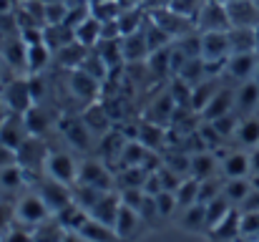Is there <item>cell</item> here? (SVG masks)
<instances>
[{
  "instance_id": "cell-18",
  "label": "cell",
  "mask_w": 259,
  "mask_h": 242,
  "mask_svg": "<svg viewBox=\"0 0 259 242\" xmlns=\"http://www.w3.org/2000/svg\"><path fill=\"white\" fill-rule=\"evenodd\" d=\"M222 174L224 179H242L252 177V157L244 149H234L222 159Z\"/></svg>"
},
{
  "instance_id": "cell-52",
  "label": "cell",
  "mask_w": 259,
  "mask_h": 242,
  "mask_svg": "<svg viewBox=\"0 0 259 242\" xmlns=\"http://www.w3.org/2000/svg\"><path fill=\"white\" fill-rule=\"evenodd\" d=\"M5 68H10V66L5 63V58H3V53H0V86L5 83V81H3V74H5Z\"/></svg>"
},
{
  "instance_id": "cell-61",
  "label": "cell",
  "mask_w": 259,
  "mask_h": 242,
  "mask_svg": "<svg viewBox=\"0 0 259 242\" xmlns=\"http://www.w3.org/2000/svg\"><path fill=\"white\" fill-rule=\"evenodd\" d=\"M0 242H3V237H0Z\"/></svg>"
},
{
  "instance_id": "cell-54",
  "label": "cell",
  "mask_w": 259,
  "mask_h": 242,
  "mask_svg": "<svg viewBox=\"0 0 259 242\" xmlns=\"http://www.w3.org/2000/svg\"><path fill=\"white\" fill-rule=\"evenodd\" d=\"M254 36H257V51H259V25L254 28Z\"/></svg>"
},
{
  "instance_id": "cell-45",
  "label": "cell",
  "mask_w": 259,
  "mask_h": 242,
  "mask_svg": "<svg viewBox=\"0 0 259 242\" xmlns=\"http://www.w3.org/2000/svg\"><path fill=\"white\" fill-rule=\"evenodd\" d=\"M239 232L244 237H257L259 235V210L242 212V217H239Z\"/></svg>"
},
{
  "instance_id": "cell-1",
  "label": "cell",
  "mask_w": 259,
  "mask_h": 242,
  "mask_svg": "<svg viewBox=\"0 0 259 242\" xmlns=\"http://www.w3.org/2000/svg\"><path fill=\"white\" fill-rule=\"evenodd\" d=\"M53 217V212H51V207L43 202V197L33 189V192H28V194H23L18 202H15V220L20 222V225H28V227H38V225H43V222H48Z\"/></svg>"
},
{
  "instance_id": "cell-9",
  "label": "cell",
  "mask_w": 259,
  "mask_h": 242,
  "mask_svg": "<svg viewBox=\"0 0 259 242\" xmlns=\"http://www.w3.org/2000/svg\"><path fill=\"white\" fill-rule=\"evenodd\" d=\"M58 129H61V134L66 136V142H68L73 149H81V152L91 149L93 134H91V129L86 126L83 116H63V119L58 121Z\"/></svg>"
},
{
  "instance_id": "cell-16",
  "label": "cell",
  "mask_w": 259,
  "mask_h": 242,
  "mask_svg": "<svg viewBox=\"0 0 259 242\" xmlns=\"http://www.w3.org/2000/svg\"><path fill=\"white\" fill-rule=\"evenodd\" d=\"M83 121H86V126L91 129V134L93 136H103V134H108L111 129H113V116L108 114V109L101 103V101H93V103H88L86 109H83Z\"/></svg>"
},
{
  "instance_id": "cell-47",
  "label": "cell",
  "mask_w": 259,
  "mask_h": 242,
  "mask_svg": "<svg viewBox=\"0 0 259 242\" xmlns=\"http://www.w3.org/2000/svg\"><path fill=\"white\" fill-rule=\"evenodd\" d=\"M13 164H18V152L13 147H8L5 142H0V169L13 166Z\"/></svg>"
},
{
  "instance_id": "cell-26",
  "label": "cell",
  "mask_w": 259,
  "mask_h": 242,
  "mask_svg": "<svg viewBox=\"0 0 259 242\" xmlns=\"http://www.w3.org/2000/svg\"><path fill=\"white\" fill-rule=\"evenodd\" d=\"M176 101H174L171 91H164L161 96L154 98V103L149 106V121H156L161 126H169L174 121V114H176Z\"/></svg>"
},
{
  "instance_id": "cell-11",
  "label": "cell",
  "mask_w": 259,
  "mask_h": 242,
  "mask_svg": "<svg viewBox=\"0 0 259 242\" xmlns=\"http://www.w3.org/2000/svg\"><path fill=\"white\" fill-rule=\"evenodd\" d=\"M257 66H259L257 51H252V53H232L229 61H227V66H224V76H229V79L242 83V81L254 79Z\"/></svg>"
},
{
  "instance_id": "cell-17",
  "label": "cell",
  "mask_w": 259,
  "mask_h": 242,
  "mask_svg": "<svg viewBox=\"0 0 259 242\" xmlns=\"http://www.w3.org/2000/svg\"><path fill=\"white\" fill-rule=\"evenodd\" d=\"M121 48H123V61L126 63H146L151 48L146 43L144 28L131 33V36H121Z\"/></svg>"
},
{
  "instance_id": "cell-55",
  "label": "cell",
  "mask_w": 259,
  "mask_h": 242,
  "mask_svg": "<svg viewBox=\"0 0 259 242\" xmlns=\"http://www.w3.org/2000/svg\"><path fill=\"white\" fill-rule=\"evenodd\" d=\"M254 81H257V83H259V66H257V74H254Z\"/></svg>"
},
{
  "instance_id": "cell-39",
  "label": "cell",
  "mask_w": 259,
  "mask_h": 242,
  "mask_svg": "<svg viewBox=\"0 0 259 242\" xmlns=\"http://www.w3.org/2000/svg\"><path fill=\"white\" fill-rule=\"evenodd\" d=\"M176 202H179V210H186L191 204H199V179L186 177L179 184V189H176Z\"/></svg>"
},
{
  "instance_id": "cell-51",
  "label": "cell",
  "mask_w": 259,
  "mask_h": 242,
  "mask_svg": "<svg viewBox=\"0 0 259 242\" xmlns=\"http://www.w3.org/2000/svg\"><path fill=\"white\" fill-rule=\"evenodd\" d=\"M8 116V103H5V98H3V91H0V119H5Z\"/></svg>"
},
{
  "instance_id": "cell-37",
  "label": "cell",
  "mask_w": 259,
  "mask_h": 242,
  "mask_svg": "<svg viewBox=\"0 0 259 242\" xmlns=\"http://www.w3.org/2000/svg\"><path fill=\"white\" fill-rule=\"evenodd\" d=\"M232 210H234V204L227 199V194H219L217 199H211V202L206 204V227H209V230L217 227Z\"/></svg>"
},
{
  "instance_id": "cell-44",
  "label": "cell",
  "mask_w": 259,
  "mask_h": 242,
  "mask_svg": "<svg viewBox=\"0 0 259 242\" xmlns=\"http://www.w3.org/2000/svg\"><path fill=\"white\" fill-rule=\"evenodd\" d=\"M3 242H35V235H33V227L28 225H20L15 220V225L3 235Z\"/></svg>"
},
{
  "instance_id": "cell-59",
  "label": "cell",
  "mask_w": 259,
  "mask_h": 242,
  "mask_svg": "<svg viewBox=\"0 0 259 242\" xmlns=\"http://www.w3.org/2000/svg\"><path fill=\"white\" fill-rule=\"evenodd\" d=\"M224 3H229V0H224Z\"/></svg>"
},
{
  "instance_id": "cell-30",
  "label": "cell",
  "mask_w": 259,
  "mask_h": 242,
  "mask_svg": "<svg viewBox=\"0 0 259 242\" xmlns=\"http://www.w3.org/2000/svg\"><path fill=\"white\" fill-rule=\"evenodd\" d=\"M239 217H242V212L234 207L217 227H211L209 230V237L214 242H227V240H237L242 232H239Z\"/></svg>"
},
{
  "instance_id": "cell-22",
  "label": "cell",
  "mask_w": 259,
  "mask_h": 242,
  "mask_svg": "<svg viewBox=\"0 0 259 242\" xmlns=\"http://www.w3.org/2000/svg\"><path fill=\"white\" fill-rule=\"evenodd\" d=\"M224 83L219 76H206L204 81H199L196 86H191V111H196L199 116H201V111L206 109V103L219 93V88H222Z\"/></svg>"
},
{
  "instance_id": "cell-43",
  "label": "cell",
  "mask_w": 259,
  "mask_h": 242,
  "mask_svg": "<svg viewBox=\"0 0 259 242\" xmlns=\"http://www.w3.org/2000/svg\"><path fill=\"white\" fill-rule=\"evenodd\" d=\"M156 207H159V212H161V217H164V220H169V217H174V215L179 212L176 192H169V189L159 192V194H156Z\"/></svg>"
},
{
  "instance_id": "cell-4",
  "label": "cell",
  "mask_w": 259,
  "mask_h": 242,
  "mask_svg": "<svg viewBox=\"0 0 259 242\" xmlns=\"http://www.w3.org/2000/svg\"><path fill=\"white\" fill-rule=\"evenodd\" d=\"M48 154L51 149L46 147V142L40 136H28L23 142V147L18 149V164L25 169L28 177H35L40 171H46V161H48Z\"/></svg>"
},
{
  "instance_id": "cell-49",
  "label": "cell",
  "mask_w": 259,
  "mask_h": 242,
  "mask_svg": "<svg viewBox=\"0 0 259 242\" xmlns=\"http://www.w3.org/2000/svg\"><path fill=\"white\" fill-rule=\"evenodd\" d=\"M249 157H252V174H259V147L249 152Z\"/></svg>"
},
{
  "instance_id": "cell-29",
  "label": "cell",
  "mask_w": 259,
  "mask_h": 242,
  "mask_svg": "<svg viewBox=\"0 0 259 242\" xmlns=\"http://www.w3.org/2000/svg\"><path fill=\"white\" fill-rule=\"evenodd\" d=\"M58 222H61V227L66 230V232H78L81 227H83V222L88 220V212L81 207V204H76V202H68L61 212H56L53 215Z\"/></svg>"
},
{
  "instance_id": "cell-25",
  "label": "cell",
  "mask_w": 259,
  "mask_h": 242,
  "mask_svg": "<svg viewBox=\"0 0 259 242\" xmlns=\"http://www.w3.org/2000/svg\"><path fill=\"white\" fill-rule=\"evenodd\" d=\"M181 215L176 217V225L186 232H209L206 227V204H191L186 210H179Z\"/></svg>"
},
{
  "instance_id": "cell-3",
  "label": "cell",
  "mask_w": 259,
  "mask_h": 242,
  "mask_svg": "<svg viewBox=\"0 0 259 242\" xmlns=\"http://www.w3.org/2000/svg\"><path fill=\"white\" fill-rule=\"evenodd\" d=\"M78 184L96 187L101 192H113L116 189V174L113 169H108V164L101 159H86L78 164Z\"/></svg>"
},
{
  "instance_id": "cell-53",
  "label": "cell",
  "mask_w": 259,
  "mask_h": 242,
  "mask_svg": "<svg viewBox=\"0 0 259 242\" xmlns=\"http://www.w3.org/2000/svg\"><path fill=\"white\" fill-rule=\"evenodd\" d=\"M249 182H252V189H257L259 192V174H252V177H249Z\"/></svg>"
},
{
  "instance_id": "cell-21",
  "label": "cell",
  "mask_w": 259,
  "mask_h": 242,
  "mask_svg": "<svg viewBox=\"0 0 259 242\" xmlns=\"http://www.w3.org/2000/svg\"><path fill=\"white\" fill-rule=\"evenodd\" d=\"M136 142H141L151 152H161L169 144V131H166V126L146 119V121H139V139Z\"/></svg>"
},
{
  "instance_id": "cell-58",
  "label": "cell",
  "mask_w": 259,
  "mask_h": 242,
  "mask_svg": "<svg viewBox=\"0 0 259 242\" xmlns=\"http://www.w3.org/2000/svg\"><path fill=\"white\" fill-rule=\"evenodd\" d=\"M257 116H259V109H257Z\"/></svg>"
},
{
  "instance_id": "cell-15",
  "label": "cell",
  "mask_w": 259,
  "mask_h": 242,
  "mask_svg": "<svg viewBox=\"0 0 259 242\" xmlns=\"http://www.w3.org/2000/svg\"><path fill=\"white\" fill-rule=\"evenodd\" d=\"M126 134L121 131V129H111L108 134H103L101 139H98V157L101 161H106V164H113V169H116V164L121 159V154H123V147H126Z\"/></svg>"
},
{
  "instance_id": "cell-41",
  "label": "cell",
  "mask_w": 259,
  "mask_h": 242,
  "mask_svg": "<svg viewBox=\"0 0 259 242\" xmlns=\"http://www.w3.org/2000/svg\"><path fill=\"white\" fill-rule=\"evenodd\" d=\"M224 184H227V179H219V177L201 179L199 182V204H209L211 199L224 194Z\"/></svg>"
},
{
  "instance_id": "cell-56",
  "label": "cell",
  "mask_w": 259,
  "mask_h": 242,
  "mask_svg": "<svg viewBox=\"0 0 259 242\" xmlns=\"http://www.w3.org/2000/svg\"><path fill=\"white\" fill-rule=\"evenodd\" d=\"M254 5H257V8H259V0H254Z\"/></svg>"
},
{
  "instance_id": "cell-46",
  "label": "cell",
  "mask_w": 259,
  "mask_h": 242,
  "mask_svg": "<svg viewBox=\"0 0 259 242\" xmlns=\"http://www.w3.org/2000/svg\"><path fill=\"white\" fill-rule=\"evenodd\" d=\"M13 225H15V207H10V204H5V202L0 199V237H3Z\"/></svg>"
},
{
  "instance_id": "cell-42",
  "label": "cell",
  "mask_w": 259,
  "mask_h": 242,
  "mask_svg": "<svg viewBox=\"0 0 259 242\" xmlns=\"http://www.w3.org/2000/svg\"><path fill=\"white\" fill-rule=\"evenodd\" d=\"M204 3H206V0H171L169 8H171L174 13H179V15H184V18H189V20L196 23V18H199Z\"/></svg>"
},
{
  "instance_id": "cell-32",
  "label": "cell",
  "mask_w": 259,
  "mask_h": 242,
  "mask_svg": "<svg viewBox=\"0 0 259 242\" xmlns=\"http://www.w3.org/2000/svg\"><path fill=\"white\" fill-rule=\"evenodd\" d=\"M78 232H81L86 240H91V242H121L113 227H108V225H103V222L93 220L91 215H88V220L83 222V227H81Z\"/></svg>"
},
{
  "instance_id": "cell-31",
  "label": "cell",
  "mask_w": 259,
  "mask_h": 242,
  "mask_svg": "<svg viewBox=\"0 0 259 242\" xmlns=\"http://www.w3.org/2000/svg\"><path fill=\"white\" fill-rule=\"evenodd\" d=\"M88 51H91V48H86L83 43L71 41L68 46H63V48H61L58 53H53V56L58 58L61 66H68V68L73 71V68H81V66H83V61L88 58Z\"/></svg>"
},
{
  "instance_id": "cell-28",
  "label": "cell",
  "mask_w": 259,
  "mask_h": 242,
  "mask_svg": "<svg viewBox=\"0 0 259 242\" xmlns=\"http://www.w3.org/2000/svg\"><path fill=\"white\" fill-rule=\"evenodd\" d=\"M53 58V51L46 46V43H35V46H28V53H25V74L28 76H38L48 68V61Z\"/></svg>"
},
{
  "instance_id": "cell-7",
  "label": "cell",
  "mask_w": 259,
  "mask_h": 242,
  "mask_svg": "<svg viewBox=\"0 0 259 242\" xmlns=\"http://www.w3.org/2000/svg\"><path fill=\"white\" fill-rule=\"evenodd\" d=\"M229 13H227V3L219 0H206L199 18H196V30L199 33H211V30H229Z\"/></svg>"
},
{
  "instance_id": "cell-6",
  "label": "cell",
  "mask_w": 259,
  "mask_h": 242,
  "mask_svg": "<svg viewBox=\"0 0 259 242\" xmlns=\"http://www.w3.org/2000/svg\"><path fill=\"white\" fill-rule=\"evenodd\" d=\"M0 91H3V98H5V103H8V114H23V116H25V111L35 103L33 91H30V81L28 79L15 76V79H10L8 83H3Z\"/></svg>"
},
{
  "instance_id": "cell-8",
  "label": "cell",
  "mask_w": 259,
  "mask_h": 242,
  "mask_svg": "<svg viewBox=\"0 0 259 242\" xmlns=\"http://www.w3.org/2000/svg\"><path fill=\"white\" fill-rule=\"evenodd\" d=\"M35 192L43 197V202L51 207V212L56 215V212H61L68 202H73V192H71V187L68 184H61V182H56V179H40L38 184H35Z\"/></svg>"
},
{
  "instance_id": "cell-23",
  "label": "cell",
  "mask_w": 259,
  "mask_h": 242,
  "mask_svg": "<svg viewBox=\"0 0 259 242\" xmlns=\"http://www.w3.org/2000/svg\"><path fill=\"white\" fill-rule=\"evenodd\" d=\"M118 210H121V194H118V189H113V192H106L98 199V204L91 210V217L108 225V227H113V222L118 217Z\"/></svg>"
},
{
  "instance_id": "cell-27",
  "label": "cell",
  "mask_w": 259,
  "mask_h": 242,
  "mask_svg": "<svg viewBox=\"0 0 259 242\" xmlns=\"http://www.w3.org/2000/svg\"><path fill=\"white\" fill-rule=\"evenodd\" d=\"M73 33H76V41H78V43H83L86 48H96V46L103 41V23H101L98 18L88 15V18H83V20L73 28Z\"/></svg>"
},
{
  "instance_id": "cell-10",
  "label": "cell",
  "mask_w": 259,
  "mask_h": 242,
  "mask_svg": "<svg viewBox=\"0 0 259 242\" xmlns=\"http://www.w3.org/2000/svg\"><path fill=\"white\" fill-rule=\"evenodd\" d=\"M257 109H259V83L254 79L242 81L234 88V114L239 119H247V116H254Z\"/></svg>"
},
{
  "instance_id": "cell-12",
  "label": "cell",
  "mask_w": 259,
  "mask_h": 242,
  "mask_svg": "<svg viewBox=\"0 0 259 242\" xmlns=\"http://www.w3.org/2000/svg\"><path fill=\"white\" fill-rule=\"evenodd\" d=\"M68 88H71V93H73L78 101H83L88 106V103H93V101L98 98V93H101V81L93 79L83 68H73V71H71V81H68Z\"/></svg>"
},
{
  "instance_id": "cell-50",
  "label": "cell",
  "mask_w": 259,
  "mask_h": 242,
  "mask_svg": "<svg viewBox=\"0 0 259 242\" xmlns=\"http://www.w3.org/2000/svg\"><path fill=\"white\" fill-rule=\"evenodd\" d=\"M123 8H139V5H144V0H118Z\"/></svg>"
},
{
  "instance_id": "cell-60",
  "label": "cell",
  "mask_w": 259,
  "mask_h": 242,
  "mask_svg": "<svg viewBox=\"0 0 259 242\" xmlns=\"http://www.w3.org/2000/svg\"><path fill=\"white\" fill-rule=\"evenodd\" d=\"M0 194H3V189H0Z\"/></svg>"
},
{
  "instance_id": "cell-48",
  "label": "cell",
  "mask_w": 259,
  "mask_h": 242,
  "mask_svg": "<svg viewBox=\"0 0 259 242\" xmlns=\"http://www.w3.org/2000/svg\"><path fill=\"white\" fill-rule=\"evenodd\" d=\"M63 242H91V240H86L81 232H66V235H63Z\"/></svg>"
},
{
  "instance_id": "cell-34",
  "label": "cell",
  "mask_w": 259,
  "mask_h": 242,
  "mask_svg": "<svg viewBox=\"0 0 259 242\" xmlns=\"http://www.w3.org/2000/svg\"><path fill=\"white\" fill-rule=\"evenodd\" d=\"M229 43H232V53H252V51H257L254 28H229Z\"/></svg>"
},
{
  "instance_id": "cell-13",
  "label": "cell",
  "mask_w": 259,
  "mask_h": 242,
  "mask_svg": "<svg viewBox=\"0 0 259 242\" xmlns=\"http://www.w3.org/2000/svg\"><path fill=\"white\" fill-rule=\"evenodd\" d=\"M30 136L28 126H25V116L23 114H8L0 121V142H5L8 147H13L15 152L23 147V142Z\"/></svg>"
},
{
  "instance_id": "cell-62",
  "label": "cell",
  "mask_w": 259,
  "mask_h": 242,
  "mask_svg": "<svg viewBox=\"0 0 259 242\" xmlns=\"http://www.w3.org/2000/svg\"><path fill=\"white\" fill-rule=\"evenodd\" d=\"M0 121H3V119H0Z\"/></svg>"
},
{
  "instance_id": "cell-20",
  "label": "cell",
  "mask_w": 259,
  "mask_h": 242,
  "mask_svg": "<svg viewBox=\"0 0 259 242\" xmlns=\"http://www.w3.org/2000/svg\"><path fill=\"white\" fill-rule=\"evenodd\" d=\"M227 114H234V88L229 86H222L219 93L206 103V109L201 111V121H214L219 116H227Z\"/></svg>"
},
{
  "instance_id": "cell-24",
  "label": "cell",
  "mask_w": 259,
  "mask_h": 242,
  "mask_svg": "<svg viewBox=\"0 0 259 242\" xmlns=\"http://www.w3.org/2000/svg\"><path fill=\"white\" fill-rule=\"evenodd\" d=\"M219 157H217V152H211V149H204V152H196V154H191V169H189V177H194V179H209V177H214L217 174V169L222 166L219 164Z\"/></svg>"
},
{
  "instance_id": "cell-40",
  "label": "cell",
  "mask_w": 259,
  "mask_h": 242,
  "mask_svg": "<svg viewBox=\"0 0 259 242\" xmlns=\"http://www.w3.org/2000/svg\"><path fill=\"white\" fill-rule=\"evenodd\" d=\"M123 5L118 0H98V3H91V15L98 18L101 23H111V20H118Z\"/></svg>"
},
{
  "instance_id": "cell-19",
  "label": "cell",
  "mask_w": 259,
  "mask_h": 242,
  "mask_svg": "<svg viewBox=\"0 0 259 242\" xmlns=\"http://www.w3.org/2000/svg\"><path fill=\"white\" fill-rule=\"evenodd\" d=\"M141 227H146V225H144V220H141V215H139L136 210H131V207H126V204L121 202L118 217H116V222H113V230H116L118 240L121 242L134 240V235H136Z\"/></svg>"
},
{
  "instance_id": "cell-35",
  "label": "cell",
  "mask_w": 259,
  "mask_h": 242,
  "mask_svg": "<svg viewBox=\"0 0 259 242\" xmlns=\"http://www.w3.org/2000/svg\"><path fill=\"white\" fill-rule=\"evenodd\" d=\"M25 126L33 136H43L48 129H51V116L48 111L40 106V103H33L28 111H25Z\"/></svg>"
},
{
  "instance_id": "cell-33",
  "label": "cell",
  "mask_w": 259,
  "mask_h": 242,
  "mask_svg": "<svg viewBox=\"0 0 259 242\" xmlns=\"http://www.w3.org/2000/svg\"><path fill=\"white\" fill-rule=\"evenodd\" d=\"M234 139H237L239 147H247V149L259 147V116L257 114H254V116H247V119L239 121Z\"/></svg>"
},
{
  "instance_id": "cell-5",
  "label": "cell",
  "mask_w": 259,
  "mask_h": 242,
  "mask_svg": "<svg viewBox=\"0 0 259 242\" xmlns=\"http://www.w3.org/2000/svg\"><path fill=\"white\" fill-rule=\"evenodd\" d=\"M78 164L81 161L73 159V154H68L66 149H51L48 161H46V174L61 184L73 187L78 179Z\"/></svg>"
},
{
  "instance_id": "cell-57",
  "label": "cell",
  "mask_w": 259,
  "mask_h": 242,
  "mask_svg": "<svg viewBox=\"0 0 259 242\" xmlns=\"http://www.w3.org/2000/svg\"><path fill=\"white\" fill-rule=\"evenodd\" d=\"M18 3H25V0H18Z\"/></svg>"
},
{
  "instance_id": "cell-14",
  "label": "cell",
  "mask_w": 259,
  "mask_h": 242,
  "mask_svg": "<svg viewBox=\"0 0 259 242\" xmlns=\"http://www.w3.org/2000/svg\"><path fill=\"white\" fill-rule=\"evenodd\" d=\"M227 13H229L232 28H257L259 25V8L254 5V0H229Z\"/></svg>"
},
{
  "instance_id": "cell-38",
  "label": "cell",
  "mask_w": 259,
  "mask_h": 242,
  "mask_svg": "<svg viewBox=\"0 0 259 242\" xmlns=\"http://www.w3.org/2000/svg\"><path fill=\"white\" fill-rule=\"evenodd\" d=\"M249 192H252V182H249V177H242V179H227V184H224V194H227V199H229L234 207H239V204L249 197Z\"/></svg>"
},
{
  "instance_id": "cell-36",
  "label": "cell",
  "mask_w": 259,
  "mask_h": 242,
  "mask_svg": "<svg viewBox=\"0 0 259 242\" xmlns=\"http://www.w3.org/2000/svg\"><path fill=\"white\" fill-rule=\"evenodd\" d=\"M25 182H28V174H25V169L20 164L0 169V189L3 192H18V189L25 187Z\"/></svg>"
},
{
  "instance_id": "cell-2",
  "label": "cell",
  "mask_w": 259,
  "mask_h": 242,
  "mask_svg": "<svg viewBox=\"0 0 259 242\" xmlns=\"http://www.w3.org/2000/svg\"><path fill=\"white\" fill-rule=\"evenodd\" d=\"M146 10H149L151 23H156L171 41H181V38H186L189 33L196 30V23H194V20H189V18L174 13L169 5H166V8H146Z\"/></svg>"
}]
</instances>
